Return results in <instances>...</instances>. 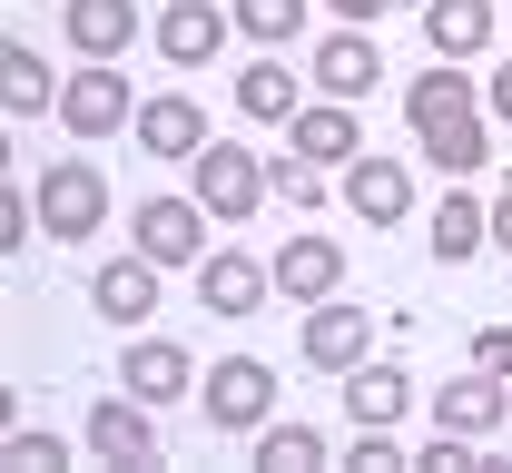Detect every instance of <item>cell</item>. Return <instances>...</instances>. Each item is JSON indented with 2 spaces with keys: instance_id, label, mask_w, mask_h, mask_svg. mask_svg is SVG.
<instances>
[{
  "instance_id": "cell-1",
  "label": "cell",
  "mask_w": 512,
  "mask_h": 473,
  "mask_svg": "<svg viewBox=\"0 0 512 473\" xmlns=\"http://www.w3.org/2000/svg\"><path fill=\"white\" fill-rule=\"evenodd\" d=\"M40 237H99V217H109V178L89 168V158H60V168H40Z\"/></svg>"
},
{
  "instance_id": "cell-2",
  "label": "cell",
  "mask_w": 512,
  "mask_h": 473,
  "mask_svg": "<svg viewBox=\"0 0 512 473\" xmlns=\"http://www.w3.org/2000/svg\"><path fill=\"white\" fill-rule=\"evenodd\" d=\"M188 168H197V198H207V217H217V227H247L256 198H276V178L256 168V148H217V138H207Z\"/></svg>"
},
{
  "instance_id": "cell-3",
  "label": "cell",
  "mask_w": 512,
  "mask_h": 473,
  "mask_svg": "<svg viewBox=\"0 0 512 473\" xmlns=\"http://www.w3.org/2000/svg\"><path fill=\"white\" fill-rule=\"evenodd\" d=\"M60 129L79 138V148H99V138H119V129H138V99H128V79L109 60H89L79 79L60 89Z\"/></svg>"
},
{
  "instance_id": "cell-4",
  "label": "cell",
  "mask_w": 512,
  "mask_h": 473,
  "mask_svg": "<svg viewBox=\"0 0 512 473\" xmlns=\"http://www.w3.org/2000/svg\"><path fill=\"white\" fill-rule=\"evenodd\" d=\"M128 237H138L148 267H197L207 257V198H138Z\"/></svg>"
},
{
  "instance_id": "cell-5",
  "label": "cell",
  "mask_w": 512,
  "mask_h": 473,
  "mask_svg": "<svg viewBox=\"0 0 512 473\" xmlns=\"http://www.w3.org/2000/svg\"><path fill=\"white\" fill-rule=\"evenodd\" d=\"M266 414H276V365H266V355L207 365V424H217V434H256Z\"/></svg>"
},
{
  "instance_id": "cell-6",
  "label": "cell",
  "mask_w": 512,
  "mask_h": 473,
  "mask_svg": "<svg viewBox=\"0 0 512 473\" xmlns=\"http://www.w3.org/2000/svg\"><path fill=\"white\" fill-rule=\"evenodd\" d=\"M276 296V267H256L247 247H207L197 257V306L217 316V326H237V316H256Z\"/></svg>"
},
{
  "instance_id": "cell-7",
  "label": "cell",
  "mask_w": 512,
  "mask_h": 473,
  "mask_svg": "<svg viewBox=\"0 0 512 473\" xmlns=\"http://www.w3.org/2000/svg\"><path fill=\"white\" fill-rule=\"evenodd\" d=\"M227 30H237V10H217V0H168V10H158V60L168 69H207L227 50Z\"/></svg>"
},
{
  "instance_id": "cell-8",
  "label": "cell",
  "mask_w": 512,
  "mask_h": 473,
  "mask_svg": "<svg viewBox=\"0 0 512 473\" xmlns=\"http://www.w3.org/2000/svg\"><path fill=\"white\" fill-rule=\"evenodd\" d=\"M365 355H375V316H365V306H335V296L306 306V365H316V375H355Z\"/></svg>"
},
{
  "instance_id": "cell-9",
  "label": "cell",
  "mask_w": 512,
  "mask_h": 473,
  "mask_svg": "<svg viewBox=\"0 0 512 473\" xmlns=\"http://www.w3.org/2000/svg\"><path fill=\"white\" fill-rule=\"evenodd\" d=\"M345 207H355L365 227H404V217H414V168H404V158H375V148H365V158L345 168Z\"/></svg>"
},
{
  "instance_id": "cell-10",
  "label": "cell",
  "mask_w": 512,
  "mask_h": 473,
  "mask_svg": "<svg viewBox=\"0 0 512 473\" xmlns=\"http://www.w3.org/2000/svg\"><path fill=\"white\" fill-rule=\"evenodd\" d=\"M503 385H512V375H493V365H473L463 385H434V424H444V434H473V444L503 434V414H512Z\"/></svg>"
},
{
  "instance_id": "cell-11",
  "label": "cell",
  "mask_w": 512,
  "mask_h": 473,
  "mask_svg": "<svg viewBox=\"0 0 512 473\" xmlns=\"http://www.w3.org/2000/svg\"><path fill=\"white\" fill-rule=\"evenodd\" d=\"M119 385L138 395V405H178V395L197 385V355H188V345H168V336H138L119 355Z\"/></svg>"
},
{
  "instance_id": "cell-12",
  "label": "cell",
  "mask_w": 512,
  "mask_h": 473,
  "mask_svg": "<svg viewBox=\"0 0 512 473\" xmlns=\"http://www.w3.org/2000/svg\"><path fill=\"white\" fill-rule=\"evenodd\" d=\"M89 454H99V464H158L148 405H138V395H99V405H89Z\"/></svg>"
},
{
  "instance_id": "cell-13",
  "label": "cell",
  "mask_w": 512,
  "mask_h": 473,
  "mask_svg": "<svg viewBox=\"0 0 512 473\" xmlns=\"http://www.w3.org/2000/svg\"><path fill=\"white\" fill-rule=\"evenodd\" d=\"M266 267H276V296H296V306H325V296L345 286V257H335V237H316V227H306V237H286Z\"/></svg>"
},
{
  "instance_id": "cell-14",
  "label": "cell",
  "mask_w": 512,
  "mask_h": 473,
  "mask_svg": "<svg viewBox=\"0 0 512 473\" xmlns=\"http://www.w3.org/2000/svg\"><path fill=\"white\" fill-rule=\"evenodd\" d=\"M306 79H316L325 99H365V89L384 79V60H375V40H365V30L345 20V30H325V40H316V60H306Z\"/></svg>"
},
{
  "instance_id": "cell-15",
  "label": "cell",
  "mask_w": 512,
  "mask_h": 473,
  "mask_svg": "<svg viewBox=\"0 0 512 473\" xmlns=\"http://www.w3.org/2000/svg\"><path fill=\"white\" fill-rule=\"evenodd\" d=\"M138 148H148V158H197V148H207V109H197L188 89H168V99H138Z\"/></svg>"
},
{
  "instance_id": "cell-16",
  "label": "cell",
  "mask_w": 512,
  "mask_h": 473,
  "mask_svg": "<svg viewBox=\"0 0 512 473\" xmlns=\"http://www.w3.org/2000/svg\"><path fill=\"white\" fill-rule=\"evenodd\" d=\"M296 148L316 158V168H355L365 158V129H355V99H316V109H296Z\"/></svg>"
},
{
  "instance_id": "cell-17",
  "label": "cell",
  "mask_w": 512,
  "mask_h": 473,
  "mask_svg": "<svg viewBox=\"0 0 512 473\" xmlns=\"http://www.w3.org/2000/svg\"><path fill=\"white\" fill-rule=\"evenodd\" d=\"M483 237H493V207L473 198V188H453V198H434V217H424V247H434L444 267H463V257H483Z\"/></svg>"
},
{
  "instance_id": "cell-18",
  "label": "cell",
  "mask_w": 512,
  "mask_h": 473,
  "mask_svg": "<svg viewBox=\"0 0 512 473\" xmlns=\"http://www.w3.org/2000/svg\"><path fill=\"white\" fill-rule=\"evenodd\" d=\"M335 385H345V414H355V424H404V414H414V375H404V365H375V355H365V365L335 375Z\"/></svg>"
},
{
  "instance_id": "cell-19",
  "label": "cell",
  "mask_w": 512,
  "mask_h": 473,
  "mask_svg": "<svg viewBox=\"0 0 512 473\" xmlns=\"http://www.w3.org/2000/svg\"><path fill=\"white\" fill-rule=\"evenodd\" d=\"M158 276L168 267H148V257L128 247L119 267H99V296H89V306H99L109 326H148V316H158Z\"/></svg>"
},
{
  "instance_id": "cell-20",
  "label": "cell",
  "mask_w": 512,
  "mask_h": 473,
  "mask_svg": "<svg viewBox=\"0 0 512 473\" xmlns=\"http://www.w3.org/2000/svg\"><path fill=\"white\" fill-rule=\"evenodd\" d=\"M237 109H247L256 129H296V109H306V89H296V69H276L266 50H256V60L237 69Z\"/></svg>"
},
{
  "instance_id": "cell-21",
  "label": "cell",
  "mask_w": 512,
  "mask_h": 473,
  "mask_svg": "<svg viewBox=\"0 0 512 473\" xmlns=\"http://www.w3.org/2000/svg\"><path fill=\"white\" fill-rule=\"evenodd\" d=\"M414 148H424L444 178H473V168L493 158V119H483V109H463V119H434V129H414Z\"/></svg>"
},
{
  "instance_id": "cell-22",
  "label": "cell",
  "mask_w": 512,
  "mask_h": 473,
  "mask_svg": "<svg viewBox=\"0 0 512 473\" xmlns=\"http://www.w3.org/2000/svg\"><path fill=\"white\" fill-rule=\"evenodd\" d=\"M0 109H10V129H20V119H40V109H60L50 60H40L30 40H0Z\"/></svg>"
},
{
  "instance_id": "cell-23",
  "label": "cell",
  "mask_w": 512,
  "mask_h": 473,
  "mask_svg": "<svg viewBox=\"0 0 512 473\" xmlns=\"http://www.w3.org/2000/svg\"><path fill=\"white\" fill-rule=\"evenodd\" d=\"M463 109H483V89H473V69H463V60L424 69V79L404 89V129H434V119H463Z\"/></svg>"
},
{
  "instance_id": "cell-24",
  "label": "cell",
  "mask_w": 512,
  "mask_h": 473,
  "mask_svg": "<svg viewBox=\"0 0 512 473\" xmlns=\"http://www.w3.org/2000/svg\"><path fill=\"white\" fill-rule=\"evenodd\" d=\"M128 40H138V10L128 0H69V50L79 60H119Z\"/></svg>"
},
{
  "instance_id": "cell-25",
  "label": "cell",
  "mask_w": 512,
  "mask_h": 473,
  "mask_svg": "<svg viewBox=\"0 0 512 473\" xmlns=\"http://www.w3.org/2000/svg\"><path fill=\"white\" fill-rule=\"evenodd\" d=\"M424 40H434L444 60H473V50L493 40V0H424Z\"/></svg>"
},
{
  "instance_id": "cell-26",
  "label": "cell",
  "mask_w": 512,
  "mask_h": 473,
  "mask_svg": "<svg viewBox=\"0 0 512 473\" xmlns=\"http://www.w3.org/2000/svg\"><path fill=\"white\" fill-rule=\"evenodd\" d=\"M227 10H237V40L247 50H286L306 30V0H227Z\"/></svg>"
},
{
  "instance_id": "cell-27",
  "label": "cell",
  "mask_w": 512,
  "mask_h": 473,
  "mask_svg": "<svg viewBox=\"0 0 512 473\" xmlns=\"http://www.w3.org/2000/svg\"><path fill=\"white\" fill-rule=\"evenodd\" d=\"M256 464H266V473H316L325 464V434H316V424H266V434H256Z\"/></svg>"
},
{
  "instance_id": "cell-28",
  "label": "cell",
  "mask_w": 512,
  "mask_h": 473,
  "mask_svg": "<svg viewBox=\"0 0 512 473\" xmlns=\"http://www.w3.org/2000/svg\"><path fill=\"white\" fill-rule=\"evenodd\" d=\"M266 178H276V198H286V207H316V198H325V168L306 158V148H296V158H276Z\"/></svg>"
},
{
  "instance_id": "cell-29",
  "label": "cell",
  "mask_w": 512,
  "mask_h": 473,
  "mask_svg": "<svg viewBox=\"0 0 512 473\" xmlns=\"http://www.w3.org/2000/svg\"><path fill=\"white\" fill-rule=\"evenodd\" d=\"M10 464H20V473H60V464H69V444H60V434H40V424H30V434L10 424Z\"/></svg>"
},
{
  "instance_id": "cell-30",
  "label": "cell",
  "mask_w": 512,
  "mask_h": 473,
  "mask_svg": "<svg viewBox=\"0 0 512 473\" xmlns=\"http://www.w3.org/2000/svg\"><path fill=\"white\" fill-rule=\"evenodd\" d=\"M30 227H40V207H20V188H10V198H0V257H10V267H20V237H30Z\"/></svg>"
},
{
  "instance_id": "cell-31",
  "label": "cell",
  "mask_w": 512,
  "mask_h": 473,
  "mask_svg": "<svg viewBox=\"0 0 512 473\" xmlns=\"http://www.w3.org/2000/svg\"><path fill=\"white\" fill-rule=\"evenodd\" d=\"M473 365H493V375H512V326H473Z\"/></svg>"
},
{
  "instance_id": "cell-32",
  "label": "cell",
  "mask_w": 512,
  "mask_h": 473,
  "mask_svg": "<svg viewBox=\"0 0 512 473\" xmlns=\"http://www.w3.org/2000/svg\"><path fill=\"white\" fill-rule=\"evenodd\" d=\"M493 119L512 129V60H493Z\"/></svg>"
},
{
  "instance_id": "cell-33",
  "label": "cell",
  "mask_w": 512,
  "mask_h": 473,
  "mask_svg": "<svg viewBox=\"0 0 512 473\" xmlns=\"http://www.w3.org/2000/svg\"><path fill=\"white\" fill-rule=\"evenodd\" d=\"M493 247L512 257V178H503V198H493Z\"/></svg>"
},
{
  "instance_id": "cell-34",
  "label": "cell",
  "mask_w": 512,
  "mask_h": 473,
  "mask_svg": "<svg viewBox=\"0 0 512 473\" xmlns=\"http://www.w3.org/2000/svg\"><path fill=\"white\" fill-rule=\"evenodd\" d=\"M375 10H394V0H335V20H355V30H365Z\"/></svg>"
}]
</instances>
